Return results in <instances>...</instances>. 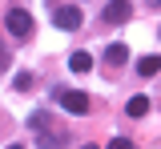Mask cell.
<instances>
[{
	"mask_svg": "<svg viewBox=\"0 0 161 149\" xmlns=\"http://www.w3.org/2000/svg\"><path fill=\"white\" fill-rule=\"evenodd\" d=\"M4 28H8L16 41H28V36H32V16H28L24 8H8V16H4Z\"/></svg>",
	"mask_w": 161,
	"mask_h": 149,
	"instance_id": "1",
	"label": "cell"
},
{
	"mask_svg": "<svg viewBox=\"0 0 161 149\" xmlns=\"http://www.w3.org/2000/svg\"><path fill=\"white\" fill-rule=\"evenodd\" d=\"M57 101L64 113H89V93L80 89H57Z\"/></svg>",
	"mask_w": 161,
	"mask_h": 149,
	"instance_id": "2",
	"label": "cell"
},
{
	"mask_svg": "<svg viewBox=\"0 0 161 149\" xmlns=\"http://www.w3.org/2000/svg\"><path fill=\"white\" fill-rule=\"evenodd\" d=\"M53 24H57V28H80V24H85V12L73 8V4H60L57 12H53Z\"/></svg>",
	"mask_w": 161,
	"mask_h": 149,
	"instance_id": "3",
	"label": "cell"
},
{
	"mask_svg": "<svg viewBox=\"0 0 161 149\" xmlns=\"http://www.w3.org/2000/svg\"><path fill=\"white\" fill-rule=\"evenodd\" d=\"M129 12H133L129 0H109L101 16H105V24H125V20H129Z\"/></svg>",
	"mask_w": 161,
	"mask_h": 149,
	"instance_id": "4",
	"label": "cell"
},
{
	"mask_svg": "<svg viewBox=\"0 0 161 149\" xmlns=\"http://www.w3.org/2000/svg\"><path fill=\"white\" fill-rule=\"evenodd\" d=\"M125 61H129V48H125L121 41H113L109 48H105V64H113V69H117V64H125Z\"/></svg>",
	"mask_w": 161,
	"mask_h": 149,
	"instance_id": "5",
	"label": "cell"
},
{
	"mask_svg": "<svg viewBox=\"0 0 161 149\" xmlns=\"http://www.w3.org/2000/svg\"><path fill=\"white\" fill-rule=\"evenodd\" d=\"M157 64H161V57H157V52H149V57H141V61H137V73H141V77H153Z\"/></svg>",
	"mask_w": 161,
	"mask_h": 149,
	"instance_id": "6",
	"label": "cell"
},
{
	"mask_svg": "<svg viewBox=\"0 0 161 149\" xmlns=\"http://www.w3.org/2000/svg\"><path fill=\"white\" fill-rule=\"evenodd\" d=\"M69 69H73V73H89V69H93V57H89V52H73V57H69Z\"/></svg>",
	"mask_w": 161,
	"mask_h": 149,
	"instance_id": "7",
	"label": "cell"
},
{
	"mask_svg": "<svg viewBox=\"0 0 161 149\" xmlns=\"http://www.w3.org/2000/svg\"><path fill=\"white\" fill-rule=\"evenodd\" d=\"M125 113H129V117H145V113H149V97H129Z\"/></svg>",
	"mask_w": 161,
	"mask_h": 149,
	"instance_id": "8",
	"label": "cell"
},
{
	"mask_svg": "<svg viewBox=\"0 0 161 149\" xmlns=\"http://www.w3.org/2000/svg\"><path fill=\"white\" fill-rule=\"evenodd\" d=\"M36 145H40V149H60V145H64V137H60V133H48V129H44V133L36 137Z\"/></svg>",
	"mask_w": 161,
	"mask_h": 149,
	"instance_id": "9",
	"label": "cell"
},
{
	"mask_svg": "<svg viewBox=\"0 0 161 149\" xmlns=\"http://www.w3.org/2000/svg\"><path fill=\"white\" fill-rule=\"evenodd\" d=\"M28 129H36V133H44V129H53V121H48V113H32V117H28Z\"/></svg>",
	"mask_w": 161,
	"mask_h": 149,
	"instance_id": "10",
	"label": "cell"
},
{
	"mask_svg": "<svg viewBox=\"0 0 161 149\" xmlns=\"http://www.w3.org/2000/svg\"><path fill=\"white\" fill-rule=\"evenodd\" d=\"M12 85H16L20 93H28V89H32V73H16V81H12Z\"/></svg>",
	"mask_w": 161,
	"mask_h": 149,
	"instance_id": "11",
	"label": "cell"
},
{
	"mask_svg": "<svg viewBox=\"0 0 161 149\" xmlns=\"http://www.w3.org/2000/svg\"><path fill=\"white\" fill-rule=\"evenodd\" d=\"M109 149H133V141H129V137H113V141H109Z\"/></svg>",
	"mask_w": 161,
	"mask_h": 149,
	"instance_id": "12",
	"label": "cell"
},
{
	"mask_svg": "<svg viewBox=\"0 0 161 149\" xmlns=\"http://www.w3.org/2000/svg\"><path fill=\"white\" fill-rule=\"evenodd\" d=\"M8 64V48H4V41H0V69Z\"/></svg>",
	"mask_w": 161,
	"mask_h": 149,
	"instance_id": "13",
	"label": "cell"
},
{
	"mask_svg": "<svg viewBox=\"0 0 161 149\" xmlns=\"http://www.w3.org/2000/svg\"><path fill=\"white\" fill-rule=\"evenodd\" d=\"M145 4H149V8H157V0H145Z\"/></svg>",
	"mask_w": 161,
	"mask_h": 149,
	"instance_id": "14",
	"label": "cell"
},
{
	"mask_svg": "<svg viewBox=\"0 0 161 149\" xmlns=\"http://www.w3.org/2000/svg\"><path fill=\"white\" fill-rule=\"evenodd\" d=\"M80 149H97V145H80Z\"/></svg>",
	"mask_w": 161,
	"mask_h": 149,
	"instance_id": "15",
	"label": "cell"
},
{
	"mask_svg": "<svg viewBox=\"0 0 161 149\" xmlns=\"http://www.w3.org/2000/svg\"><path fill=\"white\" fill-rule=\"evenodd\" d=\"M8 149H24V145H8Z\"/></svg>",
	"mask_w": 161,
	"mask_h": 149,
	"instance_id": "16",
	"label": "cell"
}]
</instances>
